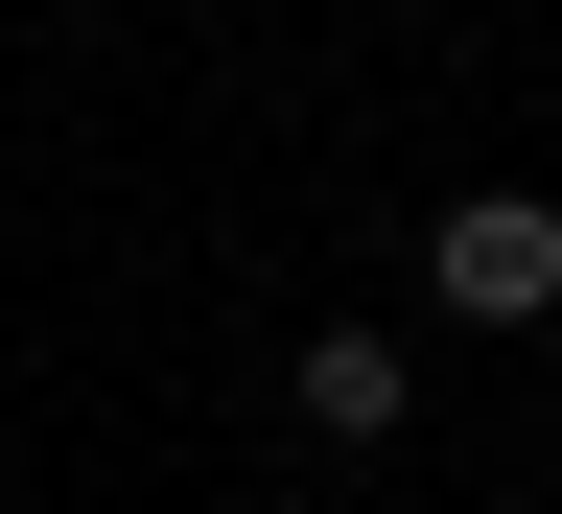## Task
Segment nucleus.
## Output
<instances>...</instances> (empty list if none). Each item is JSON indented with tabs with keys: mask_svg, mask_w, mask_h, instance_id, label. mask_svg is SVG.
Masks as SVG:
<instances>
[{
	"mask_svg": "<svg viewBox=\"0 0 562 514\" xmlns=\"http://www.w3.org/2000/svg\"><path fill=\"white\" fill-rule=\"evenodd\" d=\"M281 398H305V445L351 468V445H398V398H422V375H398V328H305V351H281Z\"/></svg>",
	"mask_w": 562,
	"mask_h": 514,
	"instance_id": "nucleus-2",
	"label": "nucleus"
},
{
	"mask_svg": "<svg viewBox=\"0 0 562 514\" xmlns=\"http://www.w3.org/2000/svg\"><path fill=\"white\" fill-rule=\"evenodd\" d=\"M422 305H446V328H539L562 305V210L539 187H469L446 235H422Z\"/></svg>",
	"mask_w": 562,
	"mask_h": 514,
	"instance_id": "nucleus-1",
	"label": "nucleus"
}]
</instances>
